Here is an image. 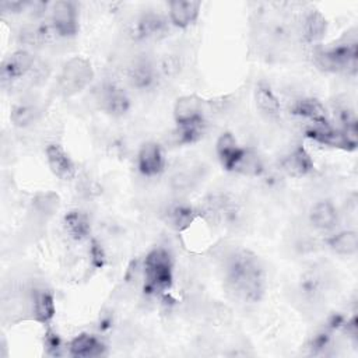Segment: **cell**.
<instances>
[{
    "mask_svg": "<svg viewBox=\"0 0 358 358\" xmlns=\"http://www.w3.org/2000/svg\"><path fill=\"white\" fill-rule=\"evenodd\" d=\"M32 204L35 210L41 214H53L59 208V196L52 192L38 193L34 197Z\"/></svg>",
    "mask_w": 358,
    "mask_h": 358,
    "instance_id": "obj_32",
    "label": "cell"
},
{
    "mask_svg": "<svg viewBox=\"0 0 358 358\" xmlns=\"http://www.w3.org/2000/svg\"><path fill=\"white\" fill-rule=\"evenodd\" d=\"M106 348V344L98 336L83 331L70 340L67 352L74 358H96L105 355Z\"/></svg>",
    "mask_w": 358,
    "mask_h": 358,
    "instance_id": "obj_22",
    "label": "cell"
},
{
    "mask_svg": "<svg viewBox=\"0 0 358 358\" xmlns=\"http://www.w3.org/2000/svg\"><path fill=\"white\" fill-rule=\"evenodd\" d=\"M288 112L292 116L305 120L308 126H330L331 124L327 109L317 98H313V96L295 98L291 102Z\"/></svg>",
    "mask_w": 358,
    "mask_h": 358,
    "instance_id": "obj_11",
    "label": "cell"
},
{
    "mask_svg": "<svg viewBox=\"0 0 358 358\" xmlns=\"http://www.w3.org/2000/svg\"><path fill=\"white\" fill-rule=\"evenodd\" d=\"M90 260H91V266L94 268H102L106 263V255H105V250L102 248V245L95 241V239H91V243H90Z\"/></svg>",
    "mask_w": 358,
    "mask_h": 358,
    "instance_id": "obj_35",
    "label": "cell"
},
{
    "mask_svg": "<svg viewBox=\"0 0 358 358\" xmlns=\"http://www.w3.org/2000/svg\"><path fill=\"white\" fill-rule=\"evenodd\" d=\"M329 22L326 17L316 8L308 10L299 22V35L301 39L310 46H319L322 45V41L324 39L327 34Z\"/></svg>",
    "mask_w": 358,
    "mask_h": 358,
    "instance_id": "obj_17",
    "label": "cell"
},
{
    "mask_svg": "<svg viewBox=\"0 0 358 358\" xmlns=\"http://www.w3.org/2000/svg\"><path fill=\"white\" fill-rule=\"evenodd\" d=\"M308 218L315 229L330 232L337 228L340 222V213L331 200L322 199L310 206Z\"/></svg>",
    "mask_w": 358,
    "mask_h": 358,
    "instance_id": "obj_20",
    "label": "cell"
},
{
    "mask_svg": "<svg viewBox=\"0 0 358 358\" xmlns=\"http://www.w3.org/2000/svg\"><path fill=\"white\" fill-rule=\"evenodd\" d=\"M31 312L34 320L43 326H50L56 315L55 295L46 288H38L32 292L31 298Z\"/></svg>",
    "mask_w": 358,
    "mask_h": 358,
    "instance_id": "obj_25",
    "label": "cell"
},
{
    "mask_svg": "<svg viewBox=\"0 0 358 358\" xmlns=\"http://www.w3.org/2000/svg\"><path fill=\"white\" fill-rule=\"evenodd\" d=\"M245 147L239 144L238 138L231 131H222L215 141V155L220 165L227 172H234L238 161L243 154Z\"/></svg>",
    "mask_w": 358,
    "mask_h": 358,
    "instance_id": "obj_21",
    "label": "cell"
},
{
    "mask_svg": "<svg viewBox=\"0 0 358 358\" xmlns=\"http://www.w3.org/2000/svg\"><path fill=\"white\" fill-rule=\"evenodd\" d=\"M331 336L333 331H330L329 329H323L320 331H317L309 341L308 348L310 350L312 354L319 355V354H324L330 345H331Z\"/></svg>",
    "mask_w": 358,
    "mask_h": 358,
    "instance_id": "obj_33",
    "label": "cell"
},
{
    "mask_svg": "<svg viewBox=\"0 0 358 358\" xmlns=\"http://www.w3.org/2000/svg\"><path fill=\"white\" fill-rule=\"evenodd\" d=\"M173 284V257L165 248L151 249L143 262V291L147 295H161Z\"/></svg>",
    "mask_w": 358,
    "mask_h": 358,
    "instance_id": "obj_2",
    "label": "cell"
},
{
    "mask_svg": "<svg viewBox=\"0 0 358 358\" xmlns=\"http://www.w3.org/2000/svg\"><path fill=\"white\" fill-rule=\"evenodd\" d=\"M49 22L60 38H73L80 31L78 7L71 0H57L50 4Z\"/></svg>",
    "mask_w": 358,
    "mask_h": 358,
    "instance_id": "obj_6",
    "label": "cell"
},
{
    "mask_svg": "<svg viewBox=\"0 0 358 358\" xmlns=\"http://www.w3.org/2000/svg\"><path fill=\"white\" fill-rule=\"evenodd\" d=\"M201 11V3L197 0H172L168 3V20L172 27L187 29L193 27Z\"/></svg>",
    "mask_w": 358,
    "mask_h": 358,
    "instance_id": "obj_19",
    "label": "cell"
},
{
    "mask_svg": "<svg viewBox=\"0 0 358 358\" xmlns=\"http://www.w3.org/2000/svg\"><path fill=\"white\" fill-rule=\"evenodd\" d=\"M315 64L327 73H343L355 76L358 63V45L355 39L340 41L330 46L313 48Z\"/></svg>",
    "mask_w": 358,
    "mask_h": 358,
    "instance_id": "obj_3",
    "label": "cell"
},
{
    "mask_svg": "<svg viewBox=\"0 0 358 358\" xmlns=\"http://www.w3.org/2000/svg\"><path fill=\"white\" fill-rule=\"evenodd\" d=\"M63 343H62V338L60 336L53 331V330H48L45 333V337H43V348L46 350V354L49 355H60V351H62V347Z\"/></svg>",
    "mask_w": 358,
    "mask_h": 358,
    "instance_id": "obj_34",
    "label": "cell"
},
{
    "mask_svg": "<svg viewBox=\"0 0 358 358\" xmlns=\"http://www.w3.org/2000/svg\"><path fill=\"white\" fill-rule=\"evenodd\" d=\"M206 133V123L196 126H176L172 131V141L175 145H192L203 138Z\"/></svg>",
    "mask_w": 358,
    "mask_h": 358,
    "instance_id": "obj_31",
    "label": "cell"
},
{
    "mask_svg": "<svg viewBox=\"0 0 358 358\" xmlns=\"http://www.w3.org/2000/svg\"><path fill=\"white\" fill-rule=\"evenodd\" d=\"M39 117H41V108L35 102L22 99V101L15 102L11 106L10 120L13 123V126H15V127H20V129L29 127Z\"/></svg>",
    "mask_w": 358,
    "mask_h": 358,
    "instance_id": "obj_29",
    "label": "cell"
},
{
    "mask_svg": "<svg viewBox=\"0 0 358 358\" xmlns=\"http://www.w3.org/2000/svg\"><path fill=\"white\" fill-rule=\"evenodd\" d=\"M45 158L50 172L60 180L69 182L76 178V164L62 144L49 143L45 148Z\"/></svg>",
    "mask_w": 358,
    "mask_h": 358,
    "instance_id": "obj_16",
    "label": "cell"
},
{
    "mask_svg": "<svg viewBox=\"0 0 358 358\" xmlns=\"http://www.w3.org/2000/svg\"><path fill=\"white\" fill-rule=\"evenodd\" d=\"M323 275L317 270H306L299 281H298V291L306 301H316L323 294Z\"/></svg>",
    "mask_w": 358,
    "mask_h": 358,
    "instance_id": "obj_30",
    "label": "cell"
},
{
    "mask_svg": "<svg viewBox=\"0 0 358 358\" xmlns=\"http://www.w3.org/2000/svg\"><path fill=\"white\" fill-rule=\"evenodd\" d=\"M28 6H29V1H21V0H14V1L7 0L0 3V8L8 14H24L27 13Z\"/></svg>",
    "mask_w": 358,
    "mask_h": 358,
    "instance_id": "obj_37",
    "label": "cell"
},
{
    "mask_svg": "<svg viewBox=\"0 0 358 358\" xmlns=\"http://www.w3.org/2000/svg\"><path fill=\"white\" fill-rule=\"evenodd\" d=\"M96 101L99 108L113 117L124 116L131 108V99L127 91L113 81H106L101 85Z\"/></svg>",
    "mask_w": 358,
    "mask_h": 358,
    "instance_id": "obj_9",
    "label": "cell"
},
{
    "mask_svg": "<svg viewBox=\"0 0 358 358\" xmlns=\"http://www.w3.org/2000/svg\"><path fill=\"white\" fill-rule=\"evenodd\" d=\"M224 282L241 302L257 303L267 289V273L260 257L246 248L231 250L224 259Z\"/></svg>",
    "mask_w": 358,
    "mask_h": 358,
    "instance_id": "obj_1",
    "label": "cell"
},
{
    "mask_svg": "<svg viewBox=\"0 0 358 358\" xmlns=\"http://www.w3.org/2000/svg\"><path fill=\"white\" fill-rule=\"evenodd\" d=\"M196 208L199 218L215 225L231 224L236 221L239 215V204L229 193L225 192L207 193Z\"/></svg>",
    "mask_w": 358,
    "mask_h": 358,
    "instance_id": "obj_5",
    "label": "cell"
},
{
    "mask_svg": "<svg viewBox=\"0 0 358 358\" xmlns=\"http://www.w3.org/2000/svg\"><path fill=\"white\" fill-rule=\"evenodd\" d=\"M95 71L88 59L83 56L70 57L57 77V87L63 96H74L84 91L94 80Z\"/></svg>",
    "mask_w": 358,
    "mask_h": 358,
    "instance_id": "obj_4",
    "label": "cell"
},
{
    "mask_svg": "<svg viewBox=\"0 0 358 358\" xmlns=\"http://www.w3.org/2000/svg\"><path fill=\"white\" fill-rule=\"evenodd\" d=\"M280 169L292 179H302L315 171V161L303 145H296L282 155Z\"/></svg>",
    "mask_w": 358,
    "mask_h": 358,
    "instance_id": "obj_15",
    "label": "cell"
},
{
    "mask_svg": "<svg viewBox=\"0 0 358 358\" xmlns=\"http://www.w3.org/2000/svg\"><path fill=\"white\" fill-rule=\"evenodd\" d=\"M63 229L71 241L83 242L91 236V218L85 211L73 208L63 215Z\"/></svg>",
    "mask_w": 358,
    "mask_h": 358,
    "instance_id": "obj_26",
    "label": "cell"
},
{
    "mask_svg": "<svg viewBox=\"0 0 358 358\" xmlns=\"http://www.w3.org/2000/svg\"><path fill=\"white\" fill-rule=\"evenodd\" d=\"M266 171L262 155L253 147H245L241 159L238 161L232 173H238L246 178H260Z\"/></svg>",
    "mask_w": 358,
    "mask_h": 358,
    "instance_id": "obj_28",
    "label": "cell"
},
{
    "mask_svg": "<svg viewBox=\"0 0 358 358\" xmlns=\"http://www.w3.org/2000/svg\"><path fill=\"white\" fill-rule=\"evenodd\" d=\"M199 218L196 206L186 201H173L162 211V221L175 232H183Z\"/></svg>",
    "mask_w": 358,
    "mask_h": 358,
    "instance_id": "obj_18",
    "label": "cell"
},
{
    "mask_svg": "<svg viewBox=\"0 0 358 358\" xmlns=\"http://www.w3.org/2000/svg\"><path fill=\"white\" fill-rule=\"evenodd\" d=\"M36 67L35 55L25 48L10 53L1 63L3 83H14L27 77Z\"/></svg>",
    "mask_w": 358,
    "mask_h": 358,
    "instance_id": "obj_12",
    "label": "cell"
},
{
    "mask_svg": "<svg viewBox=\"0 0 358 358\" xmlns=\"http://www.w3.org/2000/svg\"><path fill=\"white\" fill-rule=\"evenodd\" d=\"M158 69H159V73H161V77L162 76H173L179 71L180 69V62L176 56L173 55H169V56H165L161 63H158Z\"/></svg>",
    "mask_w": 358,
    "mask_h": 358,
    "instance_id": "obj_36",
    "label": "cell"
},
{
    "mask_svg": "<svg viewBox=\"0 0 358 358\" xmlns=\"http://www.w3.org/2000/svg\"><path fill=\"white\" fill-rule=\"evenodd\" d=\"M305 137L316 144L326 145L330 148L344 150V151H355L358 147V144L352 143L343 130H340L338 127H334L333 124L308 126L305 129Z\"/></svg>",
    "mask_w": 358,
    "mask_h": 358,
    "instance_id": "obj_13",
    "label": "cell"
},
{
    "mask_svg": "<svg viewBox=\"0 0 358 358\" xmlns=\"http://www.w3.org/2000/svg\"><path fill=\"white\" fill-rule=\"evenodd\" d=\"M324 245L338 256H354L358 250V234L354 229L331 231L324 238Z\"/></svg>",
    "mask_w": 358,
    "mask_h": 358,
    "instance_id": "obj_27",
    "label": "cell"
},
{
    "mask_svg": "<svg viewBox=\"0 0 358 358\" xmlns=\"http://www.w3.org/2000/svg\"><path fill=\"white\" fill-rule=\"evenodd\" d=\"M176 126H196L206 123L204 99L199 95L189 94L176 98L172 109Z\"/></svg>",
    "mask_w": 358,
    "mask_h": 358,
    "instance_id": "obj_10",
    "label": "cell"
},
{
    "mask_svg": "<svg viewBox=\"0 0 358 358\" xmlns=\"http://www.w3.org/2000/svg\"><path fill=\"white\" fill-rule=\"evenodd\" d=\"M255 105L260 115L267 119H278L281 115V102L274 92L270 83L266 80H259L253 91Z\"/></svg>",
    "mask_w": 358,
    "mask_h": 358,
    "instance_id": "obj_23",
    "label": "cell"
},
{
    "mask_svg": "<svg viewBox=\"0 0 358 358\" xmlns=\"http://www.w3.org/2000/svg\"><path fill=\"white\" fill-rule=\"evenodd\" d=\"M126 80L137 91H150L161 80L158 63L151 57H136L126 69Z\"/></svg>",
    "mask_w": 358,
    "mask_h": 358,
    "instance_id": "obj_8",
    "label": "cell"
},
{
    "mask_svg": "<svg viewBox=\"0 0 358 358\" xmlns=\"http://www.w3.org/2000/svg\"><path fill=\"white\" fill-rule=\"evenodd\" d=\"M137 169L145 178H155L165 171V152L159 143L145 141L137 152Z\"/></svg>",
    "mask_w": 358,
    "mask_h": 358,
    "instance_id": "obj_14",
    "label": "cell"
},
{
    "mask_svg": "<svg viewBox=\"0 0 358 358\" xmlns=\"http://www.w3.org/2000/svg\"><path fill=\"white\" fill-rule=\"evenodd\" d=\"M55 35L56 34L50 22L34 21L22 25L17 34V38H18V42L22 46H25V49L28 48L36 49L49 43Z\"/></svg>",
    "mask_w": 358,
    "mask_h": 358,
    "instance_id": "obj_24",
    "label": "cell"
},
{
    "mask_svg": "<svg viewBox=\"0 0 358 358\" xmlns=\"http://www.w3.org/2000/svg\"><path fill=\"white\" fill-rule=\"evenodd\" d=\"M171 29V22L168 15L162 13L148 10L141 13L131 25V35L136 41L151 42L159 41L168 35Z\"/></svg>",
    "mask_w": 358,
    "mask_h": 358,
    "instance_id": "obj_7",
    "label": "cell"
}]
</instances>
